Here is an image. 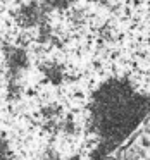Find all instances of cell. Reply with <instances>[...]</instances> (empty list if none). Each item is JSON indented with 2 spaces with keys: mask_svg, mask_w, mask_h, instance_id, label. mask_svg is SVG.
Wrapping results in <instances>:
<instances>
[{
  "mask_svg": "<svg viewBox=\"0 0 150 160\" xmlns=\"http://www.w3.org/2000/svg\"><path fill=\"white\" fill-rule=\"evenodd\" d=\"M124 157H126V160H145L147 158L145 152H143V148L140 145L129 146V148L124 152Z\"/></svg>",
  "mask_w": 150,
  "mask_h": 160,
  "instance_id": "2",
  "label": "cell"
},
{
  "mask_svg": "<svg viewBox=\"0 0 150 160\" xmlns=\"http://www.w3.org/2000/svg\"><path fill=\"white\" fill-rule=\"evenodd\" d=\"M150 108V0H0V160H97Z\"/></svg>",
  "mask_w": 150,
  "mask_h": 160,
  "instance_id": "1",
  "label": "cell"
},
{
  "mask_svg": "<svg viewBox=\"0 0 150 160\" xmlns=\"http://www.w3.org/2000/svg\"><path fill=\"white\" fill-rule=\"evenodd\" d=\"M136 145H140L143 150H148L150 148V138H148V134H142V136H140Z\"/></svg>",
  "mask_w": 150,
  "mask_h": 160,
  "instance_id": "3",
  "label": "cell"
},
{
  "mask_svg": "<svg viewBox=\"0 0 150 160\" xmlns=\"http://www.w3.org/2000/svg\"><path fill=\"white\" fill-rule=\"evenodd\" d=\"M102 160H116V158H114V157H104Z\"/></svg>",
  "mask_w": 150,
  "mask_h": 160,
  "instance_id": "4",
  "label": "cell"
}]
</instances>
